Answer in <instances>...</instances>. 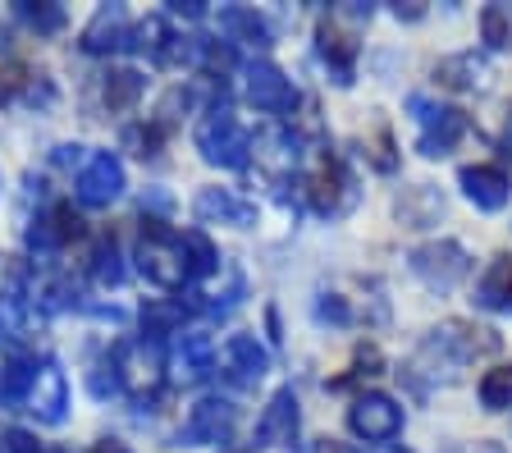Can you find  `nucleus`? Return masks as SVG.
Masks as SVG:
<instances>
[{
	"label": "nucleus",
	"mask_w": 512,
	"mask_h": 453,
	"mask_svg": "<svg viewBox=\"0 0 512 453\" xmlns=\"http://www.w3.org/2000/svg\"><path fill=\"white\" fill-rule=\"evenodd\" d=\"M476 307L512 316V257H494L476 284Z\"/></svg>",
	"instance_id": "22"
},
{
	"label": "nucleus",
	"mask_w": 512,
	"mask_h": 453,
	"mask_svg": "<svg viewBox=\"0 0 512 453\" xmlns=\"http://www.w3.org/2000/svg\"><path fill=\"white\" fill-rule=\"evenodd\" d=\"M142 74L138 69H115V74L106 78V106L110 110H128V106H138V97H142Z\"/></svg>",
	"instance_id": "30"
},
{
	"label": "nucleus",
	"mask_w": 512,
	"mask_h": 453,
	"mask_svg": "<svg viewBox=\"0 0 512 453\" xmlns=\"http://www.w3.org/2000/svg\"><path fill=\"white\" fill-rule=\"evenodd\" d=\"M142 325H147V339L179 335V325H183V307H165V302H151V307H142Z\"/></svg>",
	"instance_id": "31"
},
{
	"label": "nucleus",
	"mask_w": 512,
	"mask_h": 453,
	"mask_svg": "<svg viewBox=\"0 0 512 453\" xmlns=\"http://www.w3.org/2000/svg\"><path fill=\"white\" fill-rule=\"evenodd\" d=\"M316 316H320V321H334V325H348V321H352L348 302H343L339 293H320V302H316Z\"/></svg>",
	"instance_id": "35"
},
{
	"label": "nucleus",
	"mask_w": 512,
	"mask_h": 453,
	"mask_svg": "<svg viewBox=\"0 0 512 453\" xmlns=\"http://www.w3.org/2000/svg\"><path fill=\"white\" fill-rule=\"evenodd\" d=\"M480 42L490 51H508L512 46V5H485L480 10Z\"/></svg>",
	"instance_id": "28"
},
{
	"label": "nucleus",
	"mask_w": 512,
	"mask_h": 453,
	"mask_svg": "<svg viewBox=\"0 0 512 453\" xmlns=\"http://www.w3.org/2000/svg\"><path fill=\"white\" fill-rule=\"evenodd\" d=\"M435 83L439 87H448V92H490V83H494V69H490V60L485 55H476V51H458V55H444L435 65Z\"/></svg>",
	"instance_id": "17"
},
{
	"label": "nucleus",
	"mask_w": 512,
	"mask_h": 453,
	"mask_svg": "<svg viewBox=\"0 0 512 453\" xmlns=\"http://www.w3.org/2000/svg\"><path fill=\"white\" fill-rule=\"evenodd\" d=\"M307 197L316 216H325V220L348 216L352 206H357V174L348 170L343 156H325L320 170L307 179Z\"/></svg>",
	"instance_id": "7"
},
{
	"label": "nucleus",
	"mask_w": 512,
	"mask_h": 453,
	"mask_svg": "<svg viewBox=\"0 0 512 453\" xmlns=\"http://www.w3.org/2000/svg\"><path fill=\"white\" fill-rule=\"evenodd\" d=\"M110 362H115L119 389H124V394H133V399H151V394L165 385V371H170V357H165L160 339H147V335L115 344Z\"/></svg>",
	"instance_id": "4"
},
{
	"label": "nucleus",
	"mask_w": 512,
	"mask_h": 453,
	"mask_svg": "<svg viewBox=\"0 0 512 453\" xmlns=\"http://www.w3.org/2000/svg\"><path fill=\"white\" fill-rule=\"evenodd\" d=\"M197 151H202L206 165H220V170H243L247 165L252 133L243 129V119L234 115L229 101H215L202 115V124H197Z\"/></svg>",
	"instance_id": "3"
},
{
	"label": "nucleus",
	"mask_w": 512,
	"mask_h": 453,
	"mask_svg": "<svg viewBox=\"0 0 512 453\" xmlns=\"http://www.w3.org/2000/svg\"><path fill=\"white\" fill-rule=\"evenodd\" d=\"M412 110H416V124H421L416 151H421L426 161L448 156V151L462 142V133H467V115H462L458 106H435V101H426V97H412Z\"/></svg>",
	"instance_id": "8"
},
{
	"label": "nucleus",
	"mask_w": 512,
	"mask_h": 453,
	"mask_svg": "<svg viewBox=\"0 0 512 453\" xmlns=\"http://www.w3.org/2000/svg\"><path fill=\"white\" fill-rule=\"evenodd\" d=\"M128 46H138V51H147V55H165V46H170V33H165V19L160 14H151V19H142L138 28H133V42Z\"/></svg>",
	"instance_id": "32"
},
{
	"label": "nucleus",
	"mask_w": 512,
	"mask_h": 453,
	"mask_svg": "<svg viewBox=\"0 0 512 453\" xmlns=\"http://www.w3.org/2000/svg\"><path fill=\"white\" fill-rule=\"evenodd\" d=\"M220 33H224L229 46H256V51H266L270 46V23L256 10H247V5H224L220 10Z\"/></svg>",
	"instance_id": "21"
},
{
	"label": "nucleus",
	"mask_w": 512,
	"mask_h": 453,
	"mask_svg": "<svg viewBox=\"0 0 512 453\" xmlns=\"http://www.w3.org/2000/svg\"><path fill=\"white\" fill-rule=\"evenodd\" d=\"M138 270L147 275L156 289L179 293L183 284H192L188 270V252H183V238L174 229H165V220H147L138 238Z\"/></svg>",
	"instance_id": "2"
},
{
	"label": "nucleus",
	"mask_w": 512,
	"mask_h": 453,
	"mask_svg": "<svg viewBox=\"0 0 512 453\" xmlns=\"http://www.w3.org/2000/svg\"><path fill=\"white\" fill-rule=\"evenodd\" d=\"M298 421H302L298 394H293L288 385L275 389V394H270V403L261 408V417H256L252 444H256V449H279V444H293V435H298Z\"/></svg>",
	"instance_id": "13"
},
{
	"label": "nucleus",
	"mask_w": 512,
	"mask_h": 453,
	"mask_svg": "<svg viewBox=\"0 0 512 453\" xmlns=\"http://www.w3.org/2000/svg\"><path fill=\"white\" fill-rule=\"evenodd\" d=\"M133 42V28H128V10L124 5H101L92 14V23L83 28V51L87 55H110V51H124Z\"/></svg>",
	"instance_id": "20"
},
{
	"label": "nucleus",
	"mask_w": 512,
	"mask_h": 453,
	"mask_svg": "<svg viewBox=\"0 0 512 453\" xmlns=\"http://www.w3.org/2000/svg\"><path fill=\"white\" fill-rule=\"evenodd\" d=\"M458 184L467 193V202L476 211H503L512 197V179L503 165H462L458 170Z\"/></svg>",
	"instance_id": "15"
},
{
	"label": "nucleus",
	"mask_w": 512,
	"mask_h": 453,
	"mask_svg": "<svg viewBox=\"0 0 512 453\" xmlns=\"http://www.w3.org/2000/svg\"><path fill=\"white\" fill-rule=\"evenodd\" d=\"M490 353H499V335H494V330H480V325H467V321H448L421 344L416 367H430L435 380L439 376L453 380L458 367H467L476 357H490Z\"/></svg>",
	"instance_id": "1"
},
{
	"label": "nucleus",
	"mask_w": 512,
	"mask_h": 453,
	"mask_svg": "<svg viewBox=\"0 0 512 453\" xmlns=\"http://www.w3.org/2000/svg\"><path fill=\"white\" fill-rule=\"evenodd\" d=\"M243 92L256 110H266V115H288V110L298 106V92L293 83L284 78V69L270 65V60H252L243 69Z\"/></svg>",
	"instance_id": "12"
},
{
	"label": "nucleus",
	"mask_w": 512,
	"mask_h": 453,
	"mask_svg": "<svg viewBox=\"0 0 512 453\" xmlns=\"http://www.w3.org/2000/svg\"><path fill=\"white\" fill-rule=\"evenodd\" d=\"M55 161H60V165H78V161H83V147H60V151H55Z\"/></svg>",
	"instance_id": "39"
},
{
	"label": "nucleus",
	"mask_w": 512,
	"mask_h": 453,
	"mask_svg": "<svg viewBox=\"0 0 512 453\" xmlns=\"http://www.w3.org/2000/svg\"><path fill=\"white\" fill-rule=\"evenodd\" d=\"M124 193V161L115 151H96L87 156L83 174H78V202L83 206H110Z\"/></svg>",
	"instance_id": "14"
},
{
	"label": "nucleus",
	"mask_w": 512,
	"mask_h": 453,
	"mask_svg": "<svg viewBox=\"0 0 512 453\" xmlns=\"http://www.w3.org/2000/svg\"><path fill=\"white\" fill-rule=\"evenodd\" d=\"M32 376H37V362L23 353L10 357V367H5V376H0V403H23L32 389Z\"/></svg>",
	"instance_id": "27"
},
{
	"label": "nucleus",
	"mask_w": 512,
	"mask_h": 453,
	"mask_svg": "<svg viewBox=\"0 0 512 453\" xmlns=\"http://www.w3.org/2000/svg\"><path fill=\"white\" fill-rule=\"evenodd\" d=\"M28 325H32V302L23 298L19 284H10L0 293V344H19L28 335Z\"/></svg>",
	"instance_id": "24"
},
{
	"label": "nucleus",
	"mask_w": 512,
	"mask_h": 453,
	"mask_svg": "<svg viewBox=\"0 0 512 453\" xmlns=\"http://www.w3.org/2000/svg\"><path fill=\"white\" fill-rule=\"evenodd\" d=\"M316 453H352V449H348V444H339V440H325Z\"/></svg>",
	"instance_id": "41"
},
{
	"label": "nucleus",
	"mask_w": 512,
	"mask_h": 453,
	"mask_svg": "<svg viewBox=\"0 0 512 453\" xmlns=\"http://www.w3.org/2000/svg\"><path fill=\"white\" fill-rule=\"evenodd\" d=\"M92 453H133V449H128L124 440H101V444H96Z\"/></svg>",
	"instance_id": "40"
},
{
	"label": "nucleus",
	"mask_w": 512,
	"mask_h": 453,
	"mask_svg": "<svg viewBox=\"0 0 512 453\" xmlns=\"http://www.w3.org/2000/svg\"><path fill=\"white\" fill-rule=\"evenodd\" d=\"M389 151H394V138H389V133H380V138H375V170H380V174H394L398 170V156H389Z\"/></svg>",
	"instance_id": "36"
},
{
	"label": "nucleus",
	"mask_w": 512,
	"mask_h": 453,
	"mask_svg": "<svg viewBox=\"0 0 512 453\" xmlns=\"http://www.w3.org/2000/svg\"><path fill=\"white\" fill-rule=\"evenodd\" d=\"M220 367H224V376L234 380V385L252 389L256 380H266L270 353L256 344V335H229L224 339V348H220Z\"/></svg>",
	"instance_id": "16"
},
{
	"label": "nucleus",
	"mask_w": 512,
	"mask_h": 453,
	"mask_svg": "<svg viewBox=\"0 0 512 453\" xmlns=\"http://www.w3.org/2000/svg\"><path fill=\"white\" fill-rule=\"evenodd\" d=\"M215 339L202 335V330H188V335H179V344H174L170 353V376L179 380V385H197V380H206L215 371Z\"/></svg>",
	"instance_id": "18"
},
{
	"label": "nucleus",
	"mask_w": 512,
	"mask_h": 453,
	"mask_svg": "<svg viewBox=\"0 0 512 453\" xmlns=\"http://www.w3.org/2000/svg\"><path fill=\"white\" fill-rule=\"evenodd\" d=\"M74 234H78V216H74V211H69V206H51L46 216L32 220L28 248H32V252H55L60 243H69Z\"/></svg>",
	"instance_id": "23"
},
{
	"label": "nucleus",
	"mask_w": 512,
	"mask_h": 453,
	"mask_svg": "<svg viewBox=\"0 0 512 453\" xmlns=\"http://www.w3.org/2000/svg\"><path fill=\"white\" fill-rule=\"evenodd\" d=\"M92 280L101 284V289H115V284H124V261H119V243L115 238H101L92 252Z\"/></svg>",
	"instance_id": "29"
},
{
	"label": "nucleus",
	"mask_w": 512,
	"mask_h": 453,
	"mask_svg": "<svg viewBox=\"0 0 512 453\" xmlns=\"http://www.w3.org/2000/svg\"><path fill=\"white\" fill-rule=\"evenodd\" d=\"M51 453H69V449H51Z\"/></svg>",
	"instance_id": "43"
},
{
	"label": "nucleus",
	"mask_w": 512,
	"mask_h": 453,
	"mask_svg": "<svg viewBox=\"0 0 512 453\" xmlns=\"http://www.w3.org/2000/svg\"><path fill=\"white\" fill-rule=\"evenodd\" d=\"M357 23H371V5H352L348 0L330 19H320V33H316V51H320V60L330 65L339 87H348L352 74H357V42H352V37H357L352 33Z\"/></svg>",
	"instance_id": "5"
},
{
	"label": "nucleus",
	"mask_w": 512,
	"mask_h": 453,
	"mask_svg": "<svg viewBox=\"0 0 512 453\" xmlns=\"http://www.w3.org/2000/svg\"><path fill=\"white\" fill-rule=\"evenodd\" d=\"M23 408L42 421V426H64V417H69V380H64L60 362H51V357L37 362V376H32Z\"/></svg>",
	"instance_id": "11"
},
{
	"label": "nucleus",
	"mask_w": 512,
	"mask_h": 453,
	"mask_svg": "<svg viewBox=\"0 0 512 453\" xmlns=\"http://www.w3.org/2000/svg\"><path fill=\"white\" fill-rule=\"evenodd\" d=\"M170 10L183 14V19H206V5H202V0H174Z\"/></svg>",
	"instance_id": "38"
},
{
	"label": "nucleus",
	"mask_w": 512,
	"mask_h": 453,
	"mask_svg": "<svg viewBox=\"0 0 512 453\" xmlns=\"http://www.w3.org/2000/svg\"><path fill=\"white\" fill-rule=\"evenodd\" d=\"M234 403L220 399V394H206V399L192 403L188 421L179 426V444L183 449H206V444H224L229 435H234Z\"/></svg>",
	"instance_id": "9"
},
{
	"label": "nucleus",
	"mask_w": 512,
	"mask_h": 453,
	"mask_svg": "<svg viewBox=\"0 0 512 453\" xmlns=\"http://www.w3.org/2000/svg\"><path fill=\"white\" fill-rule=\"evenodd\" d=\"M23 19H28L37 33H60V28H64V10H60V5H23Z\"/></svg>",
	"instance_id": "33"
},
{
	"label": "nucleus",
	"mask_w": 512,
	"mask_h": 453,
	"mask_svg": "<svg viewBox=\"0 0 512 453\" xmlns=\"http://www.w3.org/2000/svg\"><path fill=\"white\" fill-rule=\"evenodd\" d=\"M179 238H183V252H188V270H192V280H211L215 270L224 266L220 252L211 248V238H206L202 229H188V234H179Z\"/></svg>",
	"instance_id": "25"
},
{
	"label": "nucleus",
	"mask_w": 512,
	"mask_h": 453,
	"mask_svg": "<svg viewBox=\"0 0 512 453\" xmlns=\"http://www.w3.org/2000/svg\"><path fill=\"white\" fill-rule=\"evenodd\" d=\"M375 453H412V449H403V444H380Z\"/></svg>",
	"instance_id": "42"
},
{
	"label": "nucleus",
	"mask_w": 512,
	"mask_h": 453,
	"mask_svg": "<svg viewBox=\"0 0 512 453\" xmlns=\"http://www.w3.org/2000/svg\"><path fill=\"white\" fill-rule=\"evenodd\" d=\"M480 408L485 412H508L512 408V362L485 371L480 376Z\"/></svg>",
	"instance_id": "26"
},
{
	"label": "nucleus",
	"mask_w": 512,
	"mask_h": 453,
	"mask_svg": "<svg viewBox=\"0 0 512 453\" xmlns=\"http://www.w3.org/2000/svg\"><path fill=\"white\" fill-rule=\"evenodd\" d=\"M197 220L206 225H234V229H252L256 225V206L247 197H238L234 188H202L197 202H192Z\"/></svg>",
	"instance_id": "19"
},
{
	"label": "nucleus",
	"mask_w": 512,
	"mask_h": 453,
	"mask_svg": "<svg viewBox=\"0 0 512 453\" xmlns=\"http://www.w3.org/2000/svg\"><path fill=\"white\" fill-rule=\"evenodd\" d=\"M160 133H165V129H160L156 119H151L147 129H128V133H124V142H128V147H133V156H142V161H147V156H156V147H160Z\"/></svg>",
	"instance_id": "34"
},
{
	"label": "nucleus",
	"mask_w": 512,
	"mask_h": 453,
	"mask_svg": "<svg viewBox=\"0 0 512 453\" xmlns=\"http://www.w3.org/2000/svg\"><path fill=\"white\" fill-rule=\"evenodd\" d=\"M348 431L366 444H389L403 435V408H398L389 394H362V399H352L348 408Z\"/></svg>",
	"instance_id": "10"
},
{
	"label": "nucleus",
	"mask_w": 512,
	"mask_h": 453,
	"mask_svg": "<svg viewBox=\"0 0 512 453\" xmlns=\"http://www.w3.org/2000/svg\"><path fill=\"white\" fill-rule=\"evenodd\" d=\"M5 453H42V449H37V440L28 431H10L5 435Z\"/></svg>",
	"instance_id": "37"
},
{
	"label": "nucleus",
	"mask_w": 512,
	"mask_h": 453,
	"mask_svg": "<svg viewBox=\"0 0 512 453\" xmlns=\"http://www.w3.org/2000/svg\"><path fill=\"white\" fill-rule=\"evenodd\" d=\"M412 275L426 289H439V293H448V289H458L462 280L471 275V252L462 248L458 238H430V243H421V248H412Z\"/></svg>",
	"instance_id": "6"
}]
</instances>
